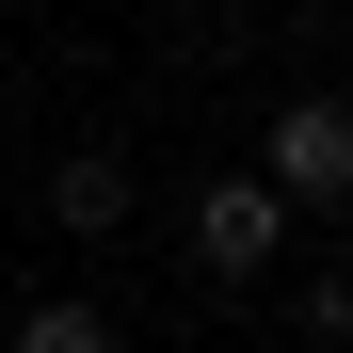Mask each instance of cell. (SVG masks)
Instances as JSON below:
<instances>
[{
	"instance_id": "4",
	"label": "cell",
	"mask_w": 353,
	"mask_h": 353,
	"mask_svg": "<svg viewBox=\"0 0 353 353\" xmlns=\"http://www.w3.org/2000/svg\"><path fill=\"white\" fill-rule=\"evenodd\" d=\"M0 337H17V353H112L129 305H97V289H32V305H0Z\"/></svg>"
},
{
	"instance_id": "3",
	"label": "cell",
	"mask_w": 353,
	"mask_h": 353,
	"mask_svg": "<svg viewBox=\"0 0 353 353\" xmlns=\"http://www.w3.org/2000/svg\"><path fill=\"white\" fill-rule=\"evenodd\" d=\"M129 209H145V161L129 145H65V161H48V241H129Z\"/></svg>"
},
{
	"instance_id": "2",
	"label": "cell",
	"mask_w": 353,
	"mask_h": 353,
	"mask_svg": "<svg viewBox=\"0 0 353 353\" xmlns=\"http://www.w3.org/2000/svg\"><path fill=\"white\" fill-rule=\"evenodd\" d=\"M257 176H273L305 225H353V97H321V81L273 97V112H257Z\"/></svg>"
},
{
	"instance_id": "5",
	"label": "cell",
	"mask_w": 353,
	"mask_h": 353,
	"mask_svg": "<svg viewBox=\"0 0 353 353\" xmlns=\"http://www.w3.org/2000/svg\"><path fill=\"white\" fill-rule=\"evenodd\" d=\"M289 337H353V257H337V273H305V289H289Z\"/></svg>"
},
{
	"instance_id": "1",
	"label": "cell",
	"mask_w": 353,
	"mask_h": 353,
	"mask_svg": "<svg viewBox=\"0 0 353 353\" xmlns=\"http://www.w3.org/2000/svg\"><path fill=\"white\" fill-rule=\"evenodd\" d=\"M289 241H305V209H289L257 161H225L209 193H193V241H176V257H193L209 289H273V257H289Z\"/></svg>"
}]
</instances>
